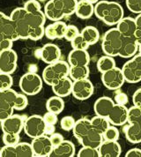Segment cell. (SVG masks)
<instances>
[{
    "label": "cell",
    "mask_w": 141,
    "mask_h": 157,
    "mask_svg": "<svg viewBox=\"0 0 141 157\" xmlns=\"http://www.w3.org/2000/svg\"><path fill=\"white\" fill-rule=\"evenodd\" d=\"M94 15L106 25L112 27L124 17L123 6L114 1H99L94 5Z\"/></svg>",
    "instance_id": "obj_1"
},
{
    "label": "cell",
    "mask_w": 141,
    "mask_h": 157,
    "mask_svg": "<svg viewBox=\"0 0 141 157\" xmlns=\"http://www.w3.org/2000/svg\"><path fill=\"white\" fill-rule=\"evenodd\" d=\"M0 40H11L13 42L20 40L13 21L2 12H0Z\"/></svg>",
    "instance_id": "obj_16"
},
{
    "label": "cell",
    "mask_w": 141,
    "mask_h": 157,
    "mask_svg": "<svg viewBox=\"0 0 141 157\" xmlns=\"http://www.w3.org/2000/svg\"><path fill=\"white\" fill-rule=\"evenodd\" d=\"M137 40H138V43H139V53L141 54V37Z\"/></svg>",
    "instance_id": "obj_57"
},
{
    "label": "cell",
    "mask_w": 141,
    "mask_h": 157,
    "mask_svg": "<svg viewBox=\"0 0 141 157\" xmlns=\"http://www.w3.org/2000/svg\"><path fill=\"white\" fill-rule=\"evenodd\" d=\"M127 8L133 13H141V0H125Z\"/></svg>",
    "instance_id": "obj_45"
},
{
    "label": "cell",
    "mask_w": 141,
    "mask_h": 157,
    "mask_svg": "<svg viewBox=\"0 0 141 157\" xmlns=\"http://www.w3.org/2000/svg\"><path fill=\"white\" fill-rule=\"evenodd\" d=\"M80 34L90 46L97 43L100 40V32L95 27L93 26H86L82 29Z\"/></svg>",
    "instance_id": "obj_33"
},
{
    "label": "cell",
    "mask_w": 141,
    "mask_h": 157,
    "mask_svg": "<svg viewBox=\"0 0 141 157\" xmlns=\"http://www.w3.org/2000/svg\"><path fill=\"white\" fill-rule=\"evenodd\" d=\"M31 146L34 155L36 157H49L53 149V145L50 141L49 136L46 134L33 139Z\"/></svg>",
    "instance_id": "obj_13"
},
{
    "label": "cell",
    "mask_w": 141,
    "mask_h": 157,
    "mask_svg": "<svg viewBox=\"0 0 141 157\" xmlns=\"http://www.w3.org/2000/svg\"><path fill=\"white\" fill-rule=\"evenodd\" d=\"M75 14L77 15L79 19L87 20L90 19L93 15L94 14V5L89 3L86 0H79L78 1L76 9H75Z\"/></svg>",
    "instance_id": "obj_29"
},
{
    "label": "cell",
    "mask_w": 141,
    "mask_h": 157,
    "mask_svg": "<svg viewBox=\"0 0 141 157\" xmlns=\"http://www.w3.org/2000/svg\"><path fill=\"white\" fill-rule=\"evenodd\" d=\"M114 105H115V101L111 98L107 97V96H102V97L98 98L94 102L93 110L96 115L108 117Z\"/></svg>",
    "instance_id": "obj_26"
},
{
    "label": "cell",
    "mask_w": 141,
    "mask_h": 157,
    "mask_svg": "<svg viewBox=\"0 0 141 157\" xmlns=\"http://www.w3.org/2000/svg\"><path fill=\"white\" fill-rule=\"evenodd\" d=\"M28 104V100L27 94L18 93V95L14 102V110H23L27 108Z\"/></svg>",
    "instance_id": "obj_39"
},
{
    "label": "cell",
    "mask_w": 141,
    "mask_h": 157,
    "mask_svg": "<svg viewBox=\"0 0 141 157\" xmlns=\"http://www.w3.org/2000/svg\"><path fill=\"white\" fill-rule=\"evenodd\" d=\"M80 32L76 26L74 25H67V29L65 31V35H64V38L65 40L70 42L71 40H73L78 35H79Z\"/></svg>",
    "instance_id": "obj_44"
},
{
    "label": "cell",
    "mask_w": 141,
    "mask_h": 157,
    "mask_svg": "<svg viewBox=\"0 0 141 157\" xmlns=\"http://www.w3.org/2000/svg\"><path fill=\"white\" fill-rule=\"evenodd\" d=\"M24 122L25 119L22 116L13 114L1 121L0 127L2 128L3 133L20 134L24 128Z\"/></svg>",
    "instance_id": "obj_14"
},
{
    "label": "cell",
    "mask_w": 141,
    "mask_h": 157,
    "mask_svg": "<svg viewBox=\"0 0 141 157\" xmlns=\"http://www.w3.org/2000/svg\"><path fill=\"white\" fill-rule=\"evenodd\" d=\"M125 157H141V149L139 148H131L127 151Z\"/></svg>",
    "instance_id": "obj_55"
},
{
    "label": "cell",
    "mask_w": 141,
    "mask_h": 157,
    "mask_svg": "<svg viewBox=\"0 0 141 157\" xmlns=\"http://www.w3.org/2000/svg\"><path fill=\"white\" fill-rule=\"evenodd\" d=\"M70 44H71L72 49H75V50H87L90 46L85 40L84 37L81 36V34L78 35L73 40H71Z\"/></svg>",
    "instance_id": "obj_37"
},
{
    "label": "cell",
    "mask_w": 141,
    "mask_h": 157,
    "mask_svg": "<svg viewBox=\"0 0 141 157\" xmlns=\"http://www.w3.org/2000/svg\"><path fill=\"white\" fill-rule=\"evenodd\" d=\"M122 71L125 82L136 84L141 81V54H136L123 65Z\"/></svg>",
    "instance_id": "obj_7"
},
{
    "label": "cell",
    "mask_w": 141,
    "mask_h": 157,
    "mask_svg": "<svg viewBox=\"0 0 141 157\" xmlns=\"http://www.w3.org/2000/svg\"><path fill=\"white\" fill-rule=\"evenodd\" d=\"M2 157H33L35 156L31 144L28 142H19L15 145L5 147L0 151Z\"/></svg>",
    "instance_id": "obj_11"
},
{
    "label": "cell",
    "mask_w": 141,
    "mask_h": 157,
    "mask_svg": "<svg viewBox=\"0 0 141 157\" xmlns=\"http://www.w3.org/2000/svg\"><path fill=\"white\" fill-rule=\"evenodd\" d=\"M27 1H28V0H27Z\"/></svg>",
    "instance_id": "obj_60"
},
{
    "label": "cell",
    "mask_w": 141,
    "mask_h": 157,
    "mask_svg": "<svg viewBox=\"0 0 141 157\" xmlns=\"http://www.w3.org/2000/svg\"><path fill=\"white\" fill-rule=\"evenodd\" d=\"M90 74V70L88 65L84 66H70L69 71V77L71 78L72 81L80 80L87 78Z\"/></svg>",
    "instance_id": "obj_32"
},
{
    "label": "cell",
    "mask_w": 141,
    "mask_h": 157,
    "mask_svg": "<svg viewBox=\"0 0 141 157\" xmlns=\"http://www.w3.org/2000/svg\"><path fill=\"white\" fill-rule=\"evenodd\" d=\"M116 29H118V31L123 36V37L135 36V33L137 31L136 21L134 18H131V17H124L117 23Z\"/></svg>",
    "instance_id": "obj_28"
},
{
    "label": "cell",
    "mask_w": 141,
    "mask_h": 157,
    "mask_svg": "<svg viewBox=\"0 0 141 157\" xmlns=\"http://www.w3.org/2000/svg\"><path fill=\"white\" fill-rule=\"evenodd\" d=\"M67 25L62 21H53L44 29V36L49 40H56L64 38Z\"/></svg>",
    "instance_id": "obj_20"
},
{
    "label": "cell",
    "mask_w": 141,
    "mask_h": 157,
    "mask_svg": "<svg viewBox=\"0 0 141 157\" xmlns=\"http://www.w3.org/2000/svg\"><path fill=\"white\" fill-rule=\"evenodd\" d=\"M43 119H44V122L46 124H52V125H55L58 121L57 115L53 112H50V111H48L44 114Z\"/></svg>",
    "instance_id": "obj_49"
},
{
    "label": "cell",
    "mask_w": 141,
    "mask_h": 157,
    "mask_svg": "<svg viewBox=\"0 0 141 157\" xmlns=\"http://www.w3.org/2000/svg\"><path fill=\"white\" fill-rule=\"evenodd\" d=\"M86 1H88L89 3H91L93 5H95L96 3H98L100 0H86Z\"/></svg>",
    "instance_id": "obj_58"
},
{
    "label": "cell",
    "mask_w": 141,
    "mask_h": 157,
    "mask_svg": "<svg viewBox=\"0 0 141 157\" xmlns=\"http://www.w3.org/2000/svg\"><path fill=\"white\" fill-rule=\"evenodd\" d=\"M123 131L129 142L131 144L141 143V121L130 123L123 128Z\"/></svg>",
    "instance_id": "obj_25"
},
{
    "label": "cell",
    "mask_w": 141,
    "mask_h": 157,
    "mask_svg": "<svg viewBox=\"0 0 141 157\" xmlns=\"http://www.w3.org/2000/svg\"><path fill=\"white\" fill-rule=\"evenodd\" d=\"M135 21H136V24H137V31H136L134 36L137 39H139L141 37V13L138 14V16L135 18Z\"/></svg>",
    "instance_id": "obj_54"
},
{
    "label": "cell",
    "mask_w": 141,
    "mask_h": 157,
    "mask_svg": "<svg viewBox=\"0 0 141 157\" xmlns=\"http://www.w3.org/2000/svg\"><path fill=\"white\" fill-rule=\"evenodd\" d=\"M76 149L74 144L70 140H63L53 147L49 157H73Z\"/></svg>",
    "instance_id": "obj_24"
},
{
    "label": "cell",
    "mask_w": 141,
    "mask_h": 157,
    "mask_svg": "<svg viewBox=\"0 0 141 157\" xmlns=\"http://www.w3.org/2000/svg\"><path fill=\"white\" fill-rule=\"evenodd\" d=\"M93 85L88 78L73 81L71 94L77 100H87L93 94Z\"/></svg>",
    "instance_id": "obj_12"
},
{
    "label": "cell",
    "mask_w": 141,
    "mask_h": 157,
    "mask_svg": "<svg viewBox=\"0 0 141 157\" xmlns=\"http://www.w3.org/2000/svg\"><path fill=\"white\" fill-rule=\"evenodd\" d=\"M100 157H119L122 147L117 140H103L99 147Z\"/></svg>",
    "instance_id": "obj_21"
},
{
    "label": "cell",
    "mask_w": 141,
    "mask_h": 157,
    "mask_svg": "<svg viewBox=\"0 0 141 157\" xmlns=\"http://www.w3.org/2000/svg\"><path fill=\"white\" fill-rule=\"evenodd\" d=\"M46 109L48 111L59 115L64 109V101L63 100L62 97H59L57 95L52 96L47 101Z\"/></svg>",
    "instance_id": "obj_34"
},
{
    "label": "cell",
    "mask_w": 141,
    "mask_h": 157,
    "mask_svg": "<svg viewBox=\"0 0 141 157\" xmlns=\"http://www.w3.org/2000/svg\"><path fill=\"white\" fill-rule=\"evenodd\" d=\"M78 142L81 144L82 147H89L98 149L101 144L103 142V137L101 133L98 132L92 127L91 130H89L84 136H82L78 140Z\"/></svg>",
    "instance_id": "obj_22"
},
{
    "label": "cell",
    "mask_w": 141,
    "mask_h": 157,
    "mask_svg": "<svg viewBox=\"0 0 141 157\" xmlns=\"http://www.w3.org/2000/svg\"><path fill=\"white\" fill-rule=\"evenodd\" d=\"M13 84V79L11 74L0 72V90L11 88Z\"/></svg>",
    "instance_id": "obj_41"
},
{
    "label": "cell",
    "mask_w": 141,
    "mask_h": 157,
    "mask_svg": "<svg viewBox=\"0 0 141 157\" xmlns=\"http://www.w3.org/2000/svg\"><path fill=\"white\" fill-rule=\"evenodd\" d=\"M119 130L115 125H110L102 134L103 140H118L119 139Z\"/></svg>",
    "instance_id": "obj_38"
},
{
    "label": "cell",
    "mask_w": 141,
    "mask_h": 157,
    "mask_svg": "<svg viewBox=\"0 0 141 157\" xmlns=\"http://www.w3.org/2000/svg\"><path fill=\"white\" fill-rule=\"evenodd\" d=\"M72 84L73 81L70 77H65L58 80L54 85H52V90L54 94L59 97H66L70 95L72 91Z\"/></svg>",
    "instance_id": "obj_27"
},
{
    "label": "cell",
    "mask_w": 141,
    "mask_h": 157,
    "mask_svg": "<svg viewBox=\"0 0 141 157\" xmlns=\"http://www.w3.org/2000/svg\"><path fill=\"white\" fill-rule=\"evenodd\" d=\"M90 63V56L87 50H73L68 56V64L70 66H84Z\"/></svg>",
    "instance_id": "obj_23"
},
{
    "label": "cell",
    "mask_w": 141,
    "mask_h": 157,
    "mask_svg": "<svg viewBox=\"0 0 141 157\" xmlns=\"http://www.w3.org/2000/svg\"><path fill=\"white\" fill-rule=\"evenodd\" d=\"M23 7L26 9L28 13H33L38 10H41V5L37 0H28L25 3Z\"/></svg>",
    "instance_id": "obj_48"
},
{
    "label": "cell",
    "mask_w": 141,
    "mask_h": 157,
    "mask_svg": "<svg viewBox=\"0 0 141 157\" xmlns=\"http://www.w3.org/2000/svg\"><path fill=\"white\" fill-rule=\"evenodd\" d=\"M137 121H141V109L133 105L128 109V123Z\"/></svg>",
    "instance_id": "obj_40"
},
{
    "label": "cell",
    "mask_w": 141,
    "mask_h": 157,
    "mask_svg": "<svg viewBox=\"0 0 141 157\" xmlns=\"http://www.w3.org/2000/svg\"><path fill=\"white\" fill-rule=\"evenodd\" d=\"M101 81L108 89L118 90L124 86L125 79L122 69L116 66L111 70L101 73Z\"/></svg>",
    "instance_id": "obj_9"
},
{
    "label": "cell",
    "mask_w": 141,
    "mask_h": 157,
    "mask_svg": "<svg viewBox=\"0 0 141 157\" xmlns=\"http://www.w3.org/2000/svg\"><path fill=\"white\" fill-rule=\"evenodd\" d=\"M44 27H39L31 29L29 34V39L33 41H38L44 36Z\"/></svg>",
    "instance_id": "obj_47"
},
{
    "label": "cell",
    "mask_w": 141,
    "mask_h": 157,
    "mask_svg": "<svg viewBox=\"0 0 141 157\" xmlns=\"http://www.w3.org/2000/svg\"><path fill=\"white\" fill-rule=\"evenodd\" d=\"M77 3L78 0H49L44 6V13L49 21H62L75 13Z\"/></svg>",
    "instance_id": "obj_2"
},
{
    "label": "cell",
    "mask_w": 141,
    "mask_h": 157,
    "mask_svg": "<svg viewBox=\"0 0 141 157\" xmlns=\"http://www.w3.org/2000/svg\"><path fill=\"white\" fill-rule=\"evenodd\" d=\"M77 155L78 157H100V154L97 148L82 147V148L78 151Z\"/></svg>",
    "instance_id": "obj_42"
},
{
    "label": "cell",
    "mask_w": 141,
    "mask_h": 157,
    "mask_svg": "<svg viewBox=\"0 0 141 157\" xmlns=\"http://www.w3.org/2000/svg\"><path fill=\"white\" fill-rule=\"evenodd\" d=\"M115 101L116 104L120 105H126L129 102V97L124 92H118L115 95Z\"/></svg>",
    "instance_id": "obj_50"
},
{
    "label": "cell",
    "mask_w": 141,
    "mask_h": 157,
    "mask_svg": "<svg viewBox=\"0 0 141 157\" xmlns=\"http://www.w3.org/2000/svg\"><path fill=\"white\" fill-rule=\"evenodd\" d=\"M0 124H1V119H0Z\"/></svg>",
    "instance_id": "obj_59"
},
{
    "label": "cell",
    "mask_w": 141,
    "mask_h": 157,
    "mask_svg": "<svg viewBox=\"0 0 141 157\" xmlns=\"http://www.w3.org/2000/svg\"><path fill=\"white\" fill-rule=\"evenodd\" d=\"M55 132V126L52 124H46V128H45V132L44 134L50 136Z\"/></svg>",
    "instance_id": "obj_56"
},
{
    "label": "cell",
    "mask_w": 141,
    "mask_h": 157,
    "mask_svg": "<svg viewBox=\"0 0 141 157\" xmlns=\"http://www.w3.org/2000/svg\"><path fill=\"white\" fill-rule=\"evenodd\" d=\"M40 57L42 60L46 64H52L60 60L61 57V50L59 47L54 43H47L41 50Z\"/></svg>",
    "instance_id": "obj_19"
},
{
    "label": "cell",
    "mask_w": 141,
    "mask_h": 157,
    "mask_svg": "<svg viewBox=\"0 0 141 157\" xmlns=\"http://www.w3.org/2000/svg\"><path fill=\"white\" fill-rule=\"evenodd\" d=\"M92 129L91 120L87 118H80L75 123V125L72 129V132L74 137L78 140L84 136L89 130Z\"/></svg>",
    "instance_id": "obj_30"
},
{
    "label": "cell",
    "mask_w": 141,
    "mask_h": 157,
    "mask_svg": "<svg viewBox=\"0 0 141 157\" xmlns=\"http://www.w3.org/2000/svg\"><path fill=\"white\" fill-rule=\"evenodd\" d=\"M28 13L24 7L15 8L10 15L11 20L14 24L16 33L19 36V39L26 40L29 39V34L31 28L28 21Z\"/></svg>",
    "instance_id": "obj_5"
},
{
    "label": "cell",
    "mask_w": 141,
    "mask_h": 157,
    "mask_svg": "<svg viewBox=\"0 0 141 157\" xmlns=\"http://www.w3.org/2000/svg\"><path fill=\"white\" fill-rule=\"evenodd\" d=\"M46 124L44 122L43 117L39 115H33L28 117L24 122V132L31 139L43 135L45 132Z\"/></svg>",
    "instance_id": "obj_10"
},
{
    "label": "cell",
    "mask_w": 141,
    "mask_h": 157,
    "mask_svg": "<svg viewBox=\"0 0 141 157\" xmlns=\"http://www.w3.org/2000/svg\"><path fill=\"white\" fill-rule=\"evenodd\" d=\"M90 120H91V124L93 129H94L95 131H97L98 132L101 133V134H103L106 132V130L111 125L107 117L98 116V115L93 117Z\"/></svg>",
    "instance_id": "obj_35"
},
{
    "label": "cell",
    "mask_w": 141,
    "mask_h": 157,
    "mask_svg": "<svg viewBox=\"0 0 141 157\" xmlns=\"http://www.w3.org/2000/svg\"><path fill=\"white\" fill-rule=\"evenodd\" d=\"M107 118L109 119L111 125H124L128 122V108L126 105H120L115 103Z\"/></svg>",
    "instance_id": "obj_17"
},
{
    "label": "cell",
    "mask_w": 141,
    "mask_h": 157,
    "mask_svg": "<svg viewBox=\"0 0 141 157\" xmlns=\"http://www.w3.org/2000/svg\"><path fill=\"white\" fill-rule=\"evenodd\" d=\"M75 119L70 117V116H66V117H63V118L61 119L60 121V126L61 128L63 129V131H66V132H69V131H72V129L75 125Z\"/></svg>",
    "instance_id": "obj_43"
},
{
    "label": "cell",
    "mask_w": 141,
    "mask_h": 157,
    "mask_svg": "<svg viewBox=\"0 0 141 157\" xmlns=\"http://www.w3.org/2000/svg\"><path fill=\"white\" fill-rule=\"evenodd\" d=\"M20 88L27 95H35L42 89L43 79L35 72H27L20 79Z\"/></svg>",
    "instance_id": "obj_6"
},
{
    "label": "cell",
    "mask_w": 141,
    "mask_h": 157,
    "mask_svg": "<svg viewBox=\"0 0 141 157\" xmlns=\"http://www.w3.org/2000/svg\"><path fill=\"white\" fill-rule=\"evenodd\" d=\"M69 71L70 64L68 62L58 60L55 63L48 64L44 68L42 78L45 84L52 86L63 78L69 77Z\"/></svg>",
    "instance_id": "obj_3"
},
{
    "label": "cell",
    "mask_w": 141,
    "mask_h": 157,
    "mask_svg": "<svg viewBox=\"0 0 141 157\" xmlns=\"http://www.w3.org/2000/svg\"><path fill=\"white\" fill-rule=\"evenodd\" d=\"M132 102L134 106L141 109V87L139 88L132 95Z\"/></svg>",
    "instance_id": "obj_52"
},
{
    "label": "cell",
    "mask_w": 141,
    "mask_h": 157,
    "mask_svg": "<svg viewBox=\"0 0 141 157\" xmlns=\"http://www.w3.org/2000/svg\"><path fill=\"white\" fill-rule=\"evenodd\" d=\"M18 55L13 49H8L0 53V72L12 74L17 69Z\"/></svg>",
    "instance_id": "obj_15"
},
{
    "label": "cell",
    "mask_w": 141,
    "mask_h": 157,
    "mask_svg": "<svg viewBox=\"0 0 141 157\" xmlns=\"http://www.w3.org/2000/svg\"><path fill=\"white\" fill-rule=\"evenodd\" d=\"M13 42L11 40H0V53L4 50L12 49Z\"/></svg>",
    "instance_id": "obj_53"
},
{
    "label": "cell",
    "mask_w": 141,
    "mask_h": 157,
    "mask_svg": "<svg viewBox=\"0 0 141 157\" xmlns=\"http://www.w3.org/2000/svg\"><path fill=\"white\" fill-rule=\"evenodd\" d=\"M18 93L13 89L8 88L0 90V119L1 121L13 114L14 102Z\"/></svg>",
    "instance_id": "obj_8"
},
{
    "label": "cell",
    "mask_w": 141,
    "mask_h": 157,
    "mask_svg": "<svg viewBox=\"0 0 141 157\" xmlns=\"http://www.w3.org/2000/svg\"><path fill=\"white\" fill-rule=\"evenodd\" d=\"M139 52L138 40L134 36L123 37L122 46L118 57L123 58H131Z\"/></svg>",
    "instance_id": "obj_18"
},
{
    "label": "cell",
    "mask_w": 141,
    "mask_h": 157,
    "mask_svg": "<svg viewBox=\"0 0 141 157\" xmlns=\"http://www.w3.org/2000/svg\"><path fill=\"white\" fill-rule=\"evenodd\" d=\"M3 142L5 145L12 146L20 142V134H10L4 133L3 134Z\"/></svg>",
    "instance_id": "obj_46"
},
{
    "label": "cell",
    "mask_w": 141,
    "mask_h": 157,
    "mask_svg": "<svg viewBox=\"0 0 141 157\" xmlns=\"http://www.w3.org/2000/svg\"><path fill=\"white\" fill-rule=\"evenodd\" d=\"M114 67H116V61L113 57L105 55L99 58L97 62V69L101 73L109 71Z\"/></svg>",
    "instance_id": "obj_36"
},
{
    "label": "cell",
    "mask_w": 141,
    "mask_h": 157,
    "mask_svg": "<svg viewBox=\"0 0 141 157\" xmlns=\"http://www.w3.org/2000/svg\"><path fill=\"white\" fill-rule=\"evenodd\" d=\"M49 139H50V141L53 145V147L57 146V145H59L60 143L63 142L64 140L63 135H61L60 133H55V132L49 136Z\"/></svg>",
    "instance_id": "obj_51"
},
{
    "label": "cell",
    "mask_w": 141,
    "mask_h": 157,
    "mask_svg": "<svg viewBox=\"0 0 141 157\" xmlns=\"http://www.w3.org/2000/svg\"><path fill=\"white\" fill-rule=\"evenodd\" d=\"M123 36L116 28L109 29L102 37L101 50L104 55L110 57H116L119 54L122 46Z\"/></svg>",
    "instance_id": "obj_4"
},
{
    "label": "cell",
    "mask_w": 141,
    "mask_h": 157,
    "mask_svg": "<svg viewBox=\"0 0 141 157\" xmlns=\"http://www.w3.org/2000/svg\"><path fill=\"white\" fill-rule=\"evenodd\" d=\"M27 16H28V24L31 29L44 27V24L47 20L46 15L42 10H38V11L33 12V13H28Z\"/></svg>",
    "instance_id": "obj_31"
}]
</instances>
